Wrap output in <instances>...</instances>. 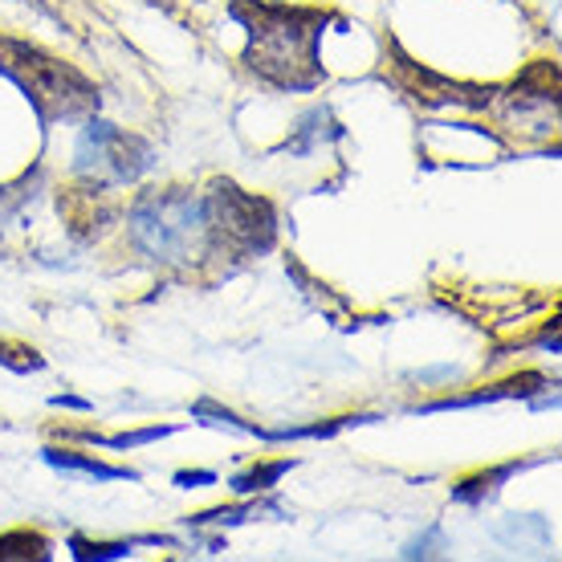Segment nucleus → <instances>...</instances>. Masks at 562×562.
Masks as SVG:
<instances>
[{"label":"nucleus","instance_id":"nucleus-2","mask_svg":"<svg viewBox=\"0 0 562 562\" xmlns=\"http://www.w3.org/2000/svg\"><path fill=\"white\" fill-rule=\"evenodd\" d=\"M131 245L155 266H200L221 257L204 196L192 188H155L143 192L127 212Z\"/></svg>","mask_w":562,"mask_h":562},{"label":"nucleus","instance_id":"nucleus-22","mask_svg":"<svg viewBox=\"0 0 562 562\" xmlns=\"http://www.w3.org/2000/svg\"><path fill=\"white\" fill-rule=\"evenodd\" d=\"M49 404H54V408H70V412H90V400H82V395H54Z\"/></svg>","mask_w":562,"mask_h":562},{"label":"nucleus","instance_id":"nucleus-21","mask_svg":"<svg viewBox=\"0 0 562 562\" xmlns=\"http://www.w3.org/2000/svg\"><path fill=\"white\" fill-rule=\"evenodd\" d=\"M176 485H180V490H204V485H216V473H212V469H180V473H176Z\"/></svg>","mask_w":562,"mask_h":562},{"label":"nucleus","instance_id":"nucleus-16","mask_svg":"<svg viewBox=\"0 0 562 562\" xmlns=\"http://www.w3.org/2000/svg\"><path fill=\"white\" fill-rule=\"evenodd\" d=\"M45 562L49 559V538L37 535V530H9V535H0V562Z\"/></svg>","mask_w":562,"mask_h":562},{"label":"nucleus","instance_id":"nucleus-1","mask_svg":"<svg viewBox=\"0 0 562 562\" xmlns=\"http://www.w3.org/2000/svg\"><path fill=\"white\" fill-rule=\"evenodd\" d=\"M228 16L249 33L245 66L278 90H318L326 82L318 42L335 21L310 4L273 0H228Z\"/></svg>","mask_w":562,"mask_h":562},{"label":"nucleus","instance_id":"nucleus-5","mask_svg":"<svg viewBox=\"0 0 562 562\" xmlns=\"http://www.w3.org/2000/svg\"><path fill=\"white\" fill-rule=\"evenodd\" d=\"M155 164L151 143L131 135V131L114 127V123H102L90 114V123L78 135V147H74V171L82 180H99L111 183V188H123V183L143 180Z\"/></svg>","mask_w":562,"mask_h":562},{"label":"nucleus","instance_id":"nucleus-19","mask_svg":"<svg viewBox=\"0 0 562 562\" xmlns=\"http://www.w3.org/2000/svg\"><path fill=\"white\" fill-rule=\"evenodd\" d=\"M0 367H9L13 375H37L45 371V355L21 338H0Z\"/></svg>","mask_w":562,"mask_h":562},{"label":"nucleus","instance_id":"nucleus-14","mask_svg":"<svg viewBox=\"0 0 562 562\" xmlns=\"http://www.w3.org/2000/svg\"><path fill=\"white\" fill-rule=\"evenodd\" d=\"M176 547L171 538L159 535H143V538H127V542H86V538H70V550L78 562H106V559H127L131 547Z\"/></svg>","mask_w":562,"mask_h":562},{"label":"nucleus","instance_id":"nucleus-9","mask_svg":"<svg viewBox=\"0 0 562 562\" xmlns=\"http://www.w3.org/2000/svg\"><path fill=\"white\" fill-rule=\"evenodd\" d=\"M554 102H559V66L554 61H535V66H526L518 74V82H514V94H509V106H550L554 111Z\"/></svg>","mask_w":562,"mask_h":562},{"label":"nucleus","instance_id":"nucleus-10","mask_svg":"<svg viewBox=\"0 0 562 562\" xmlns=\"http://www.w3.org/2000/svg\"><path fill=\"white\" fill-rule=\"evenodd\" d=\"M42 461L61 469V473H82V477H94V481H139V473L127 469V464H106V461H99V457H86V452H74V449H57V445L42 449Z\"/></svg>","mask_w":562,"mask_h":562},{"label":"nucleus","instance_id":"nucleus-6","mask_svg":"<svg viewBox=\"0 0 562 562\" xmlns=\"http://www.w3.org/2000/svg\"><path fill=\"white\" fill-rule=\"evenodd\" d=\"M119 212H123V200L114 196L111 183L78 176V183H66L57 192V216L78 245H94V240L106 237L119 225Z\"/></svg>","mask_w":562,"mask_h":562},{"label":"nucleus","instance_id":"nucleus-20","mask_svg":"<svg viewBox=\"0 0 562 562\" xmlns=\"http://www.w3.org/2000/svg\"><path fill=\"white\" fill-rule=\"evenodd\" d=\"M449 550V538L440 526H428L420 538H412L408 547H404V559H436V554H445Z\"/></svg>","mask_w":562,"mask_h":562},{"label":"nucleus","instance_id":"nucleus-7","mask_svg":"<svg viewBox=\"0 0 562 562\" xmlns=\"http://www.w3.org/2000/svg\"><path fill=\"white\" fill-rule=\"evenodd\" d=\"M395 82L404 86L416 102H424V106H473V111H481V106H490L493 94H497L493 86L449 82V78H440V74L416 66V61L404 57L400 49H395Z\"/></svg>","mask_w":562,"mask_h":562},{"label":"nucleus","instance_id":"nucleus-15","mask_svg":"<svg viewBox=\"0 0 562 562\" xmlns=\"http://www.w3.org/2000/svg\"><path fill=\"white\" fill-rule=\"evenodd\" d=\"M257 514H281L278 502H245V506H221V509H204V514H192L183 518L188 526H240V521L257 518Z\"/></svg>","mask_w":562,"mask_h":562},{"label":"nucleus","instance_id":"nucleus-3","mask_svg":"<svg viewBox=\"0 0 562 562\" xmlns=\"http://www.w3.org/2000/svg\"><path fill=\"white\" fill-rule=\"evenodd\" d=\"M0 74L33 102L42 127L78 123L99 111V86L74 66L57 61L54 54H45L42 45L16 42V37L0 33Z\"/></svg>","mask_w":562,"mask_h":562},{"label":"nucleus","instance_id":"nucleus-18","mask_svg":"<svg viewBox=\"0 0 562 562\" xmlns=\"http://www.w3.org/2000/svg\"><path fill=\"white\" fill-rule=\"evenodd\" d=\"M192 420H204V424H221V428H233V432L240 436H257V440H266V428L254 420H240L237 412L221 408L216 400H200V404H192Z\"/></svg>","mask_w":562,"mask_h":562},{"label":"nucleus","instance_id":"nucleus-17","mask_svg":"<svg viewBox=\"0 0 562 562\" xmlns=\"http://www.w3.org/2000/svg\"><path fill=\"white\" fill-rule=\"evenodd\" d=\"M297 461H266V464H254L249 473H237V477L228 481L233 485V493H240V497H254V493H266L273 490L290 469H294Z\"/></svg>","mask_w":562,"mask_h":562},{"label":"nucleus","instance_id":"nucleus-4","mask_svg":"<svg viewBox=\"0 0 562 562\" xmlns=\"http://www.w3.org/2000/svg\"><path fill=\"white\" fill-rule=\"evenodd\" d=\"M204 204H209L221 257H261L278 245V212L266 196L240 192L237 183L228 180H212Z\"/></svg>","mask_w":562,"mask_h":562},{"label":"nucleus","instance_id":"nucleus-8","mask_svg":"<svg viewBox=\"0 0 562 562\" xmlns=\"http://www.w3.org/2000/svg\"><path fill=\"white\" fill-rule=\"evenodd\" d=\"M547 387V375L542 371H521L514 380L506 383H493V387H481V392H469V395H449V400H432V404H420V408L412 412H452V408H477V404H497V400H526V395H535Z\"/></svg>","mask_w":562,"mask_h":562},{"label":"nucleus","instance_id":"nucleus-13","mask_svg":"<svg viewBox=\"0 0 562 562\" xmlns=\"http://www.w3.org/2000/svg\"><path fill=\"white\" fill-rule=\"evenodd\" d=\"M180 432L176 424H151V428H135V432H90V428H61L66 440H86V445H99V449H139V445H151V440H164V436Z\"/></svg>","mask_w":562,"mask_h":562},{"label":"nucleus","instance_id":"nucleus-11","mask_svg":"<svg viewBox=\"0 0 562 562\" xmlns=\"http://www.w3.org/2000/svg\"><path fill=\"white\" fill-rule=\"evenodd\" d=\"M535 461H506L497 464V469H485V473H473V477H461L457 485H452V502H461V506H485V502H493L497 497V490L506 485L514 473H521V469H530Z\"/></svg>","mask_w":562,"mask_h":562},{"label":"nucleus","instance_id":"nucleus-12","mask_svg":"<svg viewBox=\"0 0 562 562\" xmlns=\"http://www.w3.org/2000/svg\"><path fill=\"white\" fill-rule=\"evenodd\" d=\"M338 135H342V127H338L335 119H330V111H326V106H314L310 114H302V119H297L294 135L281 143V151L310 155L314 147H323V143L338 139Z\"/></svg>","mask_w":562,"mask_h":562}]
</instances>
